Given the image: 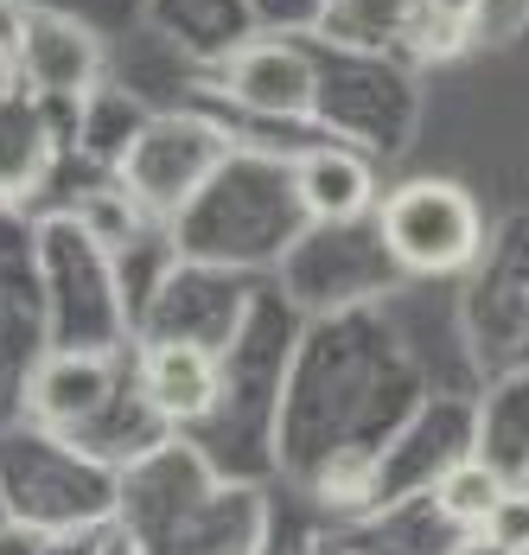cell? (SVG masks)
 I'll return each instance as SVG.
<instances>
[{"mask_svg": "<svg viewBox=\"0 0 529 555\" xmlns=\"http://www.w3.org/2000/svg\"><path fill=\"white\" fill-rule=\"evenodd\" d=\"M383 243L402 269L453 275L478 256V205L453 179H409L383 205Z\"/></svg>", "mask_w": 529, "mask_h": 555, "instance_id": "obj_1", "label": "cell"}, {"mask_svg": "<svg viewBox=\"0 0 529 555\" xmlns=\"http://www.w3.org/2000/svg\"><path fill=\"white\" fill-rule=\"evenodd\" d=\"M230 90H236V103H249V109H262V115H307L313 96H319V70H313L307 52L268 39V46L236 52Z\"/></svg>", "mask_w": 529, "mask_h": 555, "instance_id": "obj_2", "label": "cell"}, {"mask_svg": "<svg viewBox=\"0 0 529 555\" xmlns=\"http://www.w3.org/2000/svg\"><path fill=\"white\" fill-rule=\"evenodd\" d=\"M141 396L159 415H205L217 402V358L192 338H159L141 358Z\"/></svg>", "mask_w": 529, "mask_h": 555, "instance_id": "obj_3", "label": "cell"}, {"mask_svg": "<svg viewBox=\"0 0 529 555\" xmlns=\"http://www.w3.org/2000/svg\"><path fill=\"white\" fill-rule=\"evenodd\" d=\"M294 192H300L307 218H319V223H351L364 205H371V167H364L358 154L325 147V154H307V160L294 167Z\"/></svg>", "mask_w": 529, "mask_h": 555, "instance_id": "obj_4", "label": "cell"}, {"mask_svg": "<svg viewBox=\"0 0 529 555\" xmlns=\"http://www.w3.org/2000/svg\"><path fill=\"white\" fill-rule=\"evenodd\" d=\"M504 499V473L498 466H485V460H460V466H447L440 473V486H434V504H440V517L447 524H460V530H478L485 517H491V504Z\"/></svg>", "mask_w": 529, "mask_h": 555, "instance_id": "obj_5", "label": "cell"}, {"mask_svg": "<svg viewBox=\"0 0 529 555\" xmlns=\"http://www.w3.org/2000/svg\"><path fill=\"white\" fill-rule=\"evenodd\" d=\"M33 33L46 39V57H39L46 83H83V77L96 70V46H90V39H83L77 26H57V20H39Z\"/></svg>", "mask_w": 529, "mask_h": 555, "instance_id": "obj_6", "label": "cell"}, {"mask_svg": "<svg viewBox=\"0 0 529 555\" xmlns=\"http://www.w3.org/2000/svg\"><path fill=\"white\" fill-rule=\"evenodd\" d=\"M478 537H491L498 550H511V555H529V492L504 486V499L491 504V517L478 524Z\"/></svg>", "mask_w": 529, "mask_h": 555, "instance_id": "obj_7", "label": "cell"}, {"mask_svg": "<svg viewBox=\"0 0 529 555\" xmlns=\"http://www.w3.org/2000/svg\"><path fill=\"white\" fill-rule=\"evenodd\" d=\"M478 7H485V0H427V13H434V20L447 26V39H460V33L473 26Z\"/></svg>", "mask_w": 529, "mask_h": 555, "instance_id": "obj_8", "label": "cell"}, {"mask_svg": "<svg viewBox=\"0 0 529 555\" xmlns=\"http://www.w3.org/2000/svg\"><path fill=\"white\" fill-rule=\"evenodd\" d=\"M26 33H33L26 7L20 0H0V52H26Z\"/></svg>", "mask_w": 529, "mask_h": 555, "instance_id": "obj_9", "label": "cell"}, {"mask_svg": "<svg viewBox=\"0 0 529 555\" xmlns=\"http://www.w3.org/2000/svg\"><path fill=\"white\" fill-rule=\"evenodd\" d=\"M13 90H20V52H0V109H7Z\"/></svg>", "mask_w": 529, "mask_h": 555, "instance_id": "obj_10", "label": "cell"}, {"mask_svg": "<svg viewBox=\"0 0 529 555\" xmlns=\"http://www.w3.org/2000/svg\"><path fill=\"white\" fill-rule=\"evenodd\" d=\"M453 555H511V550H498L491 537H478V530H473V543H460V550H453Z\"/></svg>", "mask_w": 529, "mask_h": 555, "instance_id": "obj_11", "label": "cell"}]
</instances>
